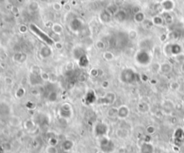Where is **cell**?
Listing matches in <instances>:
<instances>
[{
  "label": "cell",
  "mask_w": 184,
  "mask_h": 153,
  "mask_svg": "<svg viewBox=\"0 0 184 153\" xmlns=\"http://www.w3.org/2000/svg\"><path fill=\"white\" fill-rule=\"evenodd\" d=\"M104 57H105L107 60H111L114 56H113V55L110 52H105L104 53Z\"/></svg>",
  "instance_id": "cell-13"
},
{
  "label": "cell",
  "mask_w": 184,
  "mask_h": 153,
  "mask_svg": "<svg viewBox=\"0 0 184 153\" xmlns=\"http://www.w3.org/2000/svg\"><path fill=\"white\" fill-rule=\"evenodd\" d=\"M59 115L61 117L65 119H68L72 116V107L68 104H64L62 105L60 110H59Z\"/></svg>",
  "instance_id": "cell-4"
},
{
  "label": "cell",
  "mask_w": 184,
  "mask_h": 153,
  "mask_svg": "<svg viewBox=\"0 0 184 153\" xmlns=\"http://www.w3.org/2000/svg\"><path fill=\"white\" fill-rule=\"evenodd\" d=\"M108 126L104 124V123H98L97 126L94 128V132L95 135L98 137H104L106 136V134L108 133Z\"/></svg>",
  "instance_id": "cell-2"
},
{
  "label": "cell",
  "mask_w": 184,
  "mask_h": 153,
  "mask_svg": "<svg viewBox=\"0 0 184 153\" xmlns=\"http://www.w3.org/2000/svg\"><path fill=\"white\" fill-rule=\"evenodd\" d=\"M73 146H74V143H73V142L70 141V140H66V141H64V142H62V145H61L62 150L65 151H71L72 148H73Z\"/></svg>",
  "instance_id": "cell-8"
},
{
  "label": "cell",
  "mask_w": 184,
  "mask_h": 153,
  "mask_svg": "<svg viewBox=\"0 0 184 153\" xmlns=\"http://www.w3.org/2000/svg\"><path fill=\"white\" fill-rule=\"evenodd\" d=\"M130 115V108L123 105L120 107L118 108V117L120 119H126Z\"/></svg>",
  "instance_id": "cell-5"
},
{
  "label": "cell",
  "mask_w": 184,
  "mask_h": 153,
  "mask_svg": "<svg viewBox=\"0 0 184 153\" xmlns=\"http://www.w3.org/2000/svg\"><path fill=\"white\" fill-rule=\"evenodd\" d=\"M98 153H104V151H99V152H98Z\"/></svg>",
  "instance_id": "cell-14"
},
{
  "label": "cell",
  "mask_w": 184,
  "mask_h": 153,
  "mask_svg": "<svg viewBox=\"0 0 184 153\" xmlns=\"http://www.w3.org/2000/svg\"><path fill=\"white\" fill-rule=\"evenodd\" d=\"M129 131L127 129L124 128H119L116 131V135L120 138V139H127L129 137Z\"/></svg>",
  "instance_id": "cell-7"
},
{
  "label": "cell",
  "mask_w": 184,
  "mask_h": 153,
  "mask_svg": "<svg viewBox=\"0 0 184 153\" xmlns=\"http://www.w3.org/2000/svg\"><path fill=\"white\" fill-rule=\"evenodd\" d=\"M155 132H156V128L154 127L153 126H148V127L146 128V132L148 134H153Z\"/></svg>",
  "instance_id": "cell-11"
},
{
  "label": "cell",
  "mask_w": 184,
  "mask_h": 153,
  "mask_svg": "<svg viewBox=\"0 0 184 153\" xmlns=\"http://www.w3.org/2000/svg\"><path fill=\"white\" fill-rule=\"evenodd\" d=\"M175 58L179 61V62H181V63H184V55L183 54H179V55H177L176 56H175Z\"/></svg>",
  "instance_id": "cell-12"
},
{
  "label": "cell",
  "mask_w": 184,
  "mask_h": 153,
  "mask_svg": "<svg viewBox=\"0 0 184 153\" xmlns=\"http://www.w3.org/2000/svg\"><path fill=\"white\" fill-rule=\"evenodd\" d=\"M154 146L149 142H144L140 147V153H154Z\"/></svg>",
  "instance_id": "cell-6"
},
{
  "label": "cell",
  "mask_w": 184,
  "mask_h": 153,
  "mask_svg": "<svg viewBox=\"0 0 184 153\" xmlns=\"http://www.w3.org/2000/svg\"><path fill=\"white\" fill-rule=\"evenodd\" d=\"M46 152L47 153H58V149L56 148V146L53 145H49L46 149Z\"/></svg>",
  "instance_id": "cell-10"
},
{
  "label": "cell",
  "mask_w": 184,
  "mask_h": 153,
  "mask_svg": "<svg viewBox=\"0 0 184 153\" xmlns=\"http://www.w3.org/2000/svg\"><path fill=\"white\" fill-rule=\"evenodd\" d=\"M31 29L41 38V39H42L47 44H49V45H53L54 44V41H53L50 38V37H48L44 32H41L38 28H37V26H35V25H33V24H31Z\"/></svg>",
  "instance_id": "cell-3"
},
{
  "label": "cell",
  "mask_w": 184,
  "mask_h": 153,
  "mask_svg": "<svg viewBox=\"0 0 184 153\" xmlns=\"http://www.w3.org/2000/svg\"><path fill=\"white\" fill-rule=\"evenodd\" d=\"M100 146L101 151L104 153H111L115 149V146L112 142L106 136L100 138Z\"/></svg>",
  "instance_id": "cell-1"
},
{
  "label": "cell",
  "mask_w": 184,
  "mask_h": 153,
  "mask_svg": "<svg viewBox=\"0 0 184 153\" xmlns=\"http://www.w3.org/2000/svg\"><path fill=\"white\" fill-rule=\"evenodd\" d=\"M160 70H161L163 74H169V73L172 72V66L169 63H164L163 65H161Z\"/></svg>",
  "instance_id": "cell-9"
}]
</instances>
